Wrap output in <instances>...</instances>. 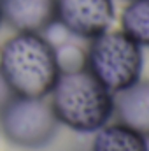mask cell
<instances>
[{
  "label": "cell",
  "mask_w": 149,
  "mask_h": 151,
  "mask_svg": "<svg viewBox=\"0 0 149 151\" xmlns=\"http://www.w3.org/2000/svg\"><path fill=\"white\" fill-rule=\"evenodd\" d=\"M60 74L56 46L46 34L14 32L0 46V79L11 95L46 99Z\"/></svg>",
  "instance_id": "1"
},
{
  "label": "cell",
  "mask_w": 149,
  "mask_h": 151,
  "mask_svg": "<svg viewBox=\"0 0 149 151\" xmlns=\"http://www.w3.org/2000/svg\"><path fill=\"white\" fill-rule=\"evenodd\" d=\"M49 104L60 125L95 134L114 114V93L109 91L86 67L63 70L49 93Z\"/></svg>",
  "instance_id": "2"
},
{
  "label": "cell",
  "mask_w": 149,
  "mask_h": 151,
  "mask_svg": "<svg viewBox=\"0 0 149 151\" xmlns=\"http://www.w3.org/2000/svg\"><path fill=\"white\" fill-rule=\"evenodd\" d=\"M84 67L116 95L140 81L144 69L142 46L123 30H107L90 40Z\"/></svg>",
  "instance_id": "3"
},
{
  "label": "cell",
  "mask_w": 149,
  "mask_h": 151,
  "mask_svg": "<svg viewBox=\"0 0 149 151\" xmlns=\"http://www.w3.org/2000/svg\"><path fill=\"white\" fill-rule=\"evenodd\" d=\"M58 119L46 99H27L11 95L0 106V132L5 141L21 150H40L47 146L56 132Z\"/></svg>",
  "instance_id": "4"
},
{
  "label": "cell",
  "mask_w": 149,
  "mask_h": 151,
  "mask_svg": "<svg viewBox=\"0 0 149 151\" xmlns=\"http://www.w3.org/2000/svg\"><path fill=\"white\" fill-rule=\"evenodd\" d=\"M114 18L112 0H56V25L84 40L107 32Z\"/></svg>",
  "instance_id": "5"
},
{
  "label": "cell",
  "mask_w": 149,
  "mask_h": 151,
  "mask_svg": "<svg viewBox=\"0 0 149 151\" xmlns=\"http://www.w3.org/2000/svg\"><path fill=\"white\" fill-rule=\"evenodd\" d=\"M0 11L14 32L46 34L56 25V0H0Z\"/></svg>",
  "instance_id": "6"
},
{
  "label": "cell",
  "mask_w": 149,
  "mask_h": 151,
  "mask_svg": "<svg viewBox=\"0 0 149 151\" xmlns=\"http://www.w3.org/2000/svg\"><path fill=\"white\" fill-rule=\"evenodd\" d=\"M114 104L121 123L149 139V81H139L116 93Z\"/></svg>",
  "instance_id": "7"
},
{
  "label": "cell",
  "mask_w": 149,
  "mask_h": 151,
  "mask_svg": "<svg viewBox=\"0 0 149 151\" xmlns=\"http://www.w3.org/2000/svg\"><path fill=\"white\" fill-rule=\"evenodd\" d=\"M91 151H149V144L144 135L125 123H107L95 132Z\"/></svg>",
  "instance_id": "8"
},
{
  "label": "cell",
  "mask_w": 149,
  "mask_h": 151,
  "mask_svg": "<svg viewBox=\"0 0 149 151\" xmlns=\"http://www.w3.org/2000/svg\"><path fill=\"white\" fill-rule=\"evenodd\" d=\"M121 30L142 47H149V0H128L121 12Z\"/></svg>",
  "instance_id": "9"
},
{
  "label": "cell",
  "mask_w": 149,
  "mask_h": 151,
  "mask_svg": "<svg viewBox=\"0 0 149 151\" xmlns=\"http://www.w3.org/2000/svg\"><path fill=\"white\" fill-rule=\"evenodd\" d=\"M2 25H4V19H2V11H0V28H2Z\"/></svg>",
  "instance_id": "10"
},
{
  "label": "cell",
  "mask_w": 149,
  "mask_h": 151,
  "mask_svg": "<svg viewBox=\"0 0 149 151\" xmlns=\"http://www.w3.org/2000/svg\"><path fill=\"white\" fill-rule=\"evenodd\" d=\"M148 144H149V139H148Z\"/></svg>",
  "instance_id": "11"
}]
</instances>
